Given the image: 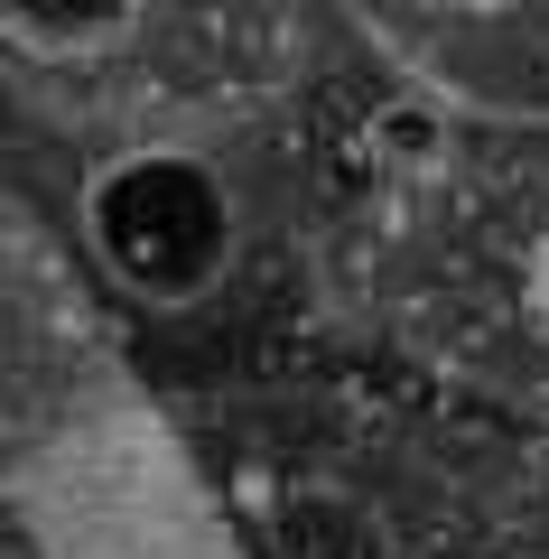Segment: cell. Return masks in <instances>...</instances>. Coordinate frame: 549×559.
I'll list each match as a JSON object with an SVG mask.
<instances>
[{
  "mask_svg": "<svg viewBox=\"0 0 549 559\" xmlns=\"http://www.w3.org/2000/svg\"><path fill=\"white\" fill-rule=\"evenodd\" d=\"M84 252L140 308H196L224 289L242 252V197L205 150L187 140H140L84 178Z\"/></svg>",
  "mask_w": 549,
  "mask_h": 559,
  "instance_id": "cell-1",
  "label": "cell"
},
{
  "mask_svg": "<svg viewBox=\"0 0 549 559\" xmlns=\"http://www.w3.org/2000/svg\"><path fill=\"white\" fill-rule=\"evenodd\" d=\"M140 10L150 0H0V28L28 66H84V57H112L140 28Z\"/></svg>",
  "mask_w": 549,
  "mask_h": 559,
  "instance_id": "cell-2",
  "label": "cell"
},
{
  "mask_svg": "<svg viewBox=\"0 0 549 559\" xmlns=\"http://www.w3.org/2000/svg\"><path fill=\"white\" fill-rule=\"evenodd\" d=\"M429 10H512V0H429Z\"/></svg>",
  "mask_w": 549,
  "mask_h": 559,
  "instance_id": "cell-3",
  "label": "cell"
}]
</instances>
